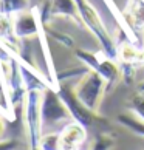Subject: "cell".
<instances>
[{
  "instance_id": "obj_1",
  "label": "cell",
  "mask_w": 144,
  "mask_h": 150,
  "mask_svg": "<svg viewBox=\"0 0 144 150\" xmlns=\"http://www.w3.org/2000/svg\"><path fill=\"white\" fill-rule=\"evenodd\" d=\"M74 2L77 5L82 25H85V28L96 37V40L101 45V51L110 59L118 60V45H116L115 39L110 36V33L107 31L96 8L88 0H74Z\"/></svg>"
},
{
  "instance_id": "obj_2",
  "label": "cell",
  "mask_w": 144,
  "mask_h": 150,
  "mask_svg": "<svg viewBox=\"0 0 144 150\" xmlns=\"http://www.w3.org/2000/svg\"><path fill=\"white\" fill-rule=\"evenodd\" d=\"M40 96L42 91L31 90L26 91L23 99V125L26 132V141L30 150H39V142L43 135L42 130V115H40Z\"/></svg>"
},
{
  "instance_id": "obj_3",
  "label": "cell",
  "mask_w": 144,
  "mask_h": 150,
  "mask_svg": "<svg viewBox=\"0 0 144 150\" xmlns=\"http://www.w3.org/2000/svg\"><path fill=\"white\" fill-rule=\"evenodd\" d=\"M40 115H42V130L43 133L53 132L56 125L62 124V122H68L71 115L68 108L65 107L64 101L60 99L57 90L54 87H47L42 91L40 96Z\"/></svg>"
},
{
  "instance_id": "obj_4",
  "label": "cell",
  "mask_w": 144,
  "mask_h": 150,
  "mask_svg": "<svg viewBox=\"0 0 144 150\" xmlns=\"http://www.w3.org/2000/svg\"><path fill=\"white\" fill-rule=\"evenodd\" d=\"M74 93L79 101L95 113L101 105L104 93H107V84L99 73L88 68L84 74H81V79L74 87Z\"/></svg>"
},
{
  "instance_id": "obj_5",
  "label": "cell",
  "mask_w": 144,
  "mask_h": 150,
  "mask_svg": "<svg viewBox=\"0 0 144 150\" xmlns=\"http://www.w3.org/2000/svg\"><path fill=\"white\" fill-rule=\"evenodd\" d=\"M74 56L85 67H88L90 70H95L96 73H99L104 77V81H106V84H107V91L112 90L116 85V82L119 81V77H121L119 65L116 64L113 59L106 56L102 51L90 53V51H87V50L77 48L74 51Z\"/></svg>"
},
{
  "instance_id": "obj_6",
  "label": "cell",
  "mask_w": 144,
  "mask_h": 150,
  "mask_svg": "<svg viewBox=\"0 0 144 150\" xmlns=\"http://www.w3.org/2000/svg\"><path fill=\"white\" fill-rule=\"evenodd\" d=\"M56 90L59 93L60 99L64 101L65 107L68 108L73 121L82 124L85 129H88V127H92L95 124V115H93L92 110H88L85 105L79 101V98L76 96L73 87H70L67 82H59Z\"/></svg>"
},
{
  "instance_id": "obj_7",
  "label": "cell",
  "mask_w": 144,
  "mask_h": 150,
  "mask_svg": "<svg viewBox=\"0 0 144 150\" xmlns=\"http://www.w3.org/2000/svg\"><path fill=\"white\" fill-rule=\"evenodd\" d=\"M13 23H14V33L20 40L37 37L42 33V22L37 8H31V9L28 8L25 11L14 14Z\"/></svg>"
},
{
  "instance_id": "obj_8",
  "label": "cell",
  "mask_w": 144,
  "mask_h": 150,
  "mask_svg": "<svg viewBox=\"0 0 144 150\" xmlns=\"http://www.w3.org/2000/svg\"><path fill=\"white\" fill-rule=\"evenodd\" d=\"M60 150H77L87 139V130L79 122H67L60 129Z\"/></svg>"
},
{
  "instance_id": "obj_9",
  "label": "cell",
  "mask_w": 144,
  "mask_h": 150,
  "mask_svg": "<svg viewBox=\"0 0 144 150\" xmlns=\"http://www.w3.org/2000/svg\"><path fill=\"white\" fill-rule=\"evenodd\" d=\"M0 42L5 43L16 56L19 54L20 47H22V40L14 33L13 16L0 14Z\"/></svg>"
},
{
  "instance_id": "obj_10",
  "label": "cell",
  "mask_w": 144,
  "mask_h": 150,
  "mask_svg": "<svg viewBox=\"0 0 144 150\" xmlns=\"http://www.w3.org/2000/svg\"><path fill=\"white\" fill-rule=\"evenodd\" d=\"M124 20L132 31L144 30V0H129L124 9Z\"/></svg>"
},
{
  "instance_id": "obj_11",
  "label": "cell",
  "mask_w": 144,
  "mask_h": 150,
  "mask_svg": "<svg viewBox=\"0 0 144 150\" xmlns=\"http://www.w3.org/2000/svg\"><path fill=\"white\" fill-rule=\"evenodd\" d=\"M118 60L133 67H144V50L138 48L133 42L124 40L118 45Z\"/></svg>"
},
{
  "instance_id": "obj_12",
  "label": "cell",
  "mask_w": 144,
  "mask_h": 150,
  "mask_svg": "<svg viewBox=\"0 0 144 150\" xmlns=\"http://www.w3.org/2000/svg\"><path fill=\"white\" fill-rule=\"evenodd\" d=\"M30 8V0H0V14L14 16Z\"/></svg>"
},
{
  "instance_id": "obj_13",
  "label": "cell",
  "mask_w": 144,
  "mask_h": 150,
  "mask_svg": "<svg viewBox=\"0 0 144 150\" xmlns=\"http://www.w3.org/2000/svg\"><path fill=\"white\" fill-rule=\"evenodd\" d=\"M118 122L121 125H124L126 129H129L132 133H135L138 136H143L144 138V122L140 119H135L129 115H118Z\"/></svg>"
},
{
  "instance_id": "obj_14",
  "label": "cell",
  "mask_w": 144,
  "mask_h": 150,
  "mask_svg": "<svg viewBox=\"0 0 144 150\" xmlns=\"http://www.w3.org/2000/svg\"><path fill=\"white\" fill-rule=\"evenodd\" d=\"M39 150H60V133L47 132L43 133L39 142Z\"/></svg>"
},
{
  "instance_id": "obj_15",
  "label": "cell",
  "mask_w": 144,
  "mask_h": 150,
  "mask_svg": "<svg viewBox=\"0 0 144 150\" xmlns=\"http://www.w3.org/2000/svg\"><path fill=\"white\" fill-rule=\"evenodd\" d=\"M42 31L45 33V34H48L50 37H53L56 42H59L62 47L71 48L74 45V42H73V39H71V37H68L67 34H62V33H59V31L53 30V28H50L48 25H42Z\"/></svg>"
},
{
  "instance_id": "obj_16",
  "label": "cell",
  "mask_w": 144,
  "mask_h": 150,
  "mask_svg": "<svg viewBox=\"0 0 144 150\" xmlns=\"http://www.w3.org/2000/svg\"><path fill=\"white\" fill-rule=\"evenodd\" d=\"M129 105H130L132 112L144 122V94L143 93L133 94V96L130 98V101H129Z\"/></svg>"
},
{
  "instance_id": "obj_17",
  "label": "cell",
  "mask_w": 144,
  "mask_h": 150,
  "mask_svg": "<svg viewBox=\"0 0 144 150\" xmlns=\"http://www.w3.org/2000/svg\"><path fill=\"white\" fill-rule=\"evenodd\" d=\"M0 150H17V142L13 139H8V141L0 139Z\"/></svg>"
},
{
  "instance_id": "obj_18",
  "label": "cell",
  "mask_w": 144,
  "mask_h": 150,
  "mask_svg": "<svg viewBox=\"0 0 144 150\" xmlns=\"http://www.w3.org/2000/svg\"><path fill=\"white\" fill-rule=\"evenodd\" d=\"M3 132H5V122H3V119H2V116H0V139H2Z\"/></svg>"
},
{
  "instance_id": "obj_19",
  "label": "cell",
  "mask_w": 144,
  "mask_h": 150,
  "mask_svg": "<svg viewBox=\"0 0 144 150\" xmlns=\"http://www.w3.org/2000/svg\"><path fill=\"white\" fill-rule=\"evenodd\" d=\"M140 91H141V93H144V82H143V84L140 85Z\"/></svg>"
}]
</instances>
